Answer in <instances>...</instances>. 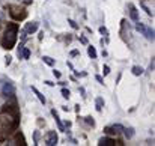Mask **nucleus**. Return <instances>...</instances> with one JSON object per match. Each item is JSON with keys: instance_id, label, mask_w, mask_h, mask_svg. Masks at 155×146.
Here are the masks:
<instances>
[{"instance_id": "f257e3e1", "label": "nucleus", "mask_w": 155, "mask_h": 146, "mask_svg": "<svg viewBox=\"0 0 155 146\" xmlns=\"http://www.w3.org/2000/svg\"><path fill=\"white\" fill-rule=\"evenodd\" d=\"M17 30H18L17 24H11V26H8V29H6V32H5V36H3V41H2L3 48H8V50L12 48V45L15 44Z\"/></svg>"}, {"instance_id": "f03ea898", "label": "nucleus", "mask_w": 155, "mask_h": 146, "mask_svg": "<svg viewBox=\"0 0 155 146\" xmlns=\"http://www.w3.org/2000/svg\"><path fill=\"white\" fill-rule=\"evenodd\" d=\"M11 15L14 20H23L26 18V11L24 9H20V8H15V6H11Z\"/></svg>"}, {"instance_id": "7ed1b4c3", "label": "nucleus", "mask_w": 155, "mask_h": 146, "mask_svg": "<svg viewBox=\"0 0 155 146\" xmlns=\"http://www.w3.org/2000/svg\"><path fill=\"white\" fill-rule=\"evenodd\" d=\"M2 95L3 97H14L15 95V88L11 83H5L2 88Z\"/></svg>"}, {"instance_id": "20e7f679", "label": "nucleus", "mask_w": 155, "mask_h": 146, "mask_svg": "<svg viewBox=\"0 0 155 146\" xmlns=\"http://www.w3.org/2000/svg\"><path fill=\"white\" fill-rule=\"evenodd\" d=\"M45 145H48V146L57 145V134H56L54 131H50V133L47 134V139H45Z\"/></svg>"}, {"instance_id": "39448f33", "label": "nucleus", "mask_w": 155, "mask_h": 146, "mask_svg": "<svg viewBox=\"0 0 155 146\" xmlns=\"http://www.w3.org/2000/svg\"><path fill=\"white\" fill-rule=\"evenodd\" d=\"M116 143L120 145V142H116V140L108 139V137H103V139H100V142H98V145L100 146H113V145H116Z\"/></svg>"}, {"instance_id": "423d86ee", "label": "nucleus", "mask_w": 155, "mask_h": 146, "mask_svg": "<svg viewBox=\"0 0 155 146\" xmlns=\"http://www.w3.org/2000/svg\"><path fill=\"white\" fill-rule=\"evenodd\" d=\"M26 33H33V32H36L38 30V23H27V26H26Z\"/></svg>"}, {"instance_id": "0eeeda50", "label": "nucleus", "mask_w": 155, "mask_h": 146, "mask_svg": "<svg viewBox=\"0 0 155 146\" xmlns=\"http://www.w3.org/2000/svg\"><path fill=\"white\" fill-rule=\"evenodd\" d=\"M149 41H154V29H149V27H145V30L142 32Z\"/></svg>"}, {"instance_id": "6e6552de", "label": "nucleus", "mask_w": 155, "mask_h": 146, "mask_svg": "<svg viewBox=\"0 0 155 146\" xmlns=\"http://www.w3.org/2000/svg\"><path fill=\"white\" fill-rule=\"evenodd\" d=\"M130 15H131V20H134V21H137V20H139L137 9H136V6H134V5H130Z\"/></svg>"}, {"instance_id": "1a4fd4ad", "label": "nucleus", "mask_w": 155, "mask_h": 146, "mask_svg": "<svg viewBox=\"0 0 155 146\" xmlns=\"http://www.w3.org/2000/svg\"><path fill=\"white\" fill-rule=\"evenodd\" d=\"M51 114L54 116V121H56V124H57V127H59V131H63V125H62V122H60V119H59V116H57L56 110H53Z\"/></svg>"}, {"instance_id": "9d476101", "label": "nucleus", "mask_w": 155, "mask_h": 146, "mask_svg": "<svg viewBox=\"0 0 155 146\" xmlns=\"http://www.w3.org/2000/svg\"><path fill=\"white\" fill-rule=\"evenodd\" d=\"M32 91L35 92V95L38 97V99L41 101V104H45V98H44V95H42V94H41V92H39V91H38L36 88H32Z\"/></svg>"}, {"instance_id": "9b49d317", "label": "nucleus", "mask_w": 155, "mask_h": 146, "mask_svg": "<svg viewBox=\"0 0 155 146\" xmlns=\"http://www.w3.org/2000/svg\"><path fill=\"white\" fill-rule=\"evenodd\" d=\"M124 131H125V137L127 139H131L133 136H134V128H124Z\"/></svg>"}, {"instance_id": "f8f14e48", "label": "nucleus", "mask_w": 155, "mask_h": 146, "mask_svg": "<svg viewBox=\"0 0 155 146\" xmlns=\"http://www.w3.org/2000/svg\"><path fill=\"white\" fill-rule=\"evenodd\" d=\"M20 57H23V59H29V57H30V50L23 48L21 50V53H20Z\"/></svg>"}, {"instance_id": "ddd939ff", "label": "nucleus", "mask_w": 155, "mask_h": 146, "mask_svg": "<svg viewBox=\"0 0 155 146\" xmlns=\"http://www.w3.org/2000/svg\"><path fill=\"white\" fill-rule=\"evenodd\" d=\"M133 74H134V75H142V74H143V68H140V66H133Z\"/></svg>"}, {"instance_id": "4468645a", "label": "nucleus", "mask_w": 155, "mask_h": 146, "mask_svg": "<svg viewBox=\"0 0 155 146\" xmlns=\"http://www.w3.org/2000/svg\"><path fill=\"white\" fill-rule=\"evenodd\" d=\"M111 128H113V131H114L116 134H117V133H122V131H124V127H122L120 124H114V125H113Z\"/></svg>"}, {"instance_id": "2eb2a0df", "label": "nucleus", "mask_w": 155, "mask_h": 146, "mask_svg": "<svg viewBox=\"0 0 155 146\" xmlns=\"http://www.w3.org/2000/svg\"><path fill=\"white\" fill-rule=\"evenodd\" d=\"M103 105H104V101H103V98H98L97 99V110H103Z\"/></svg>"}, {"instance_id": "dca6fc26", "label": "nucleus", "mask_w": 155, "mask_h": 146, "mask_svg": "<svg viewBox=\"0 0 155 146\" xmlns=\"http://www.w3.org/2000/svg\"><path fill=\"white\" fill-rule=\"evenodd\" d=\"M87 53H89V56H91L92 59H95V57H97V51H95L94 47H89V48H87Z\"/></svg>"}, {"instance_id": "f3484780", "label": "nucleus", "mask_w": 155, "mask_h": 146, "mask_svg": "<svg viewBox=\"0 0 155 146\" xmlns=\"http://www.w3.org/2000/svg\"><path fill=\"white\" fill-rule=\"evenodd\" d=\"M42 59H44V62H45L47 65H50V66H53V65H54V60H53L51 57H48V56H44Z\"/></svg>"}, {"instance_id": "a211bd4d", "label": "nucleus", "mask_w": 155, "mask_h": 146, "mask_svg": "<svg viewBox=\"0 0 155 146\" xmlns=\"http://www.w3.org/2000/svg\"><path fill=\"white\" fill-rule=\"evenodd\" d=\"M62 95H63V98H69V91H66V89H62Z\"/></svg>"}, {"instance_id": "6ab92c4d", "label": "nucleus", "mask_w": 155, "mask_h": 146, "mask_svg": "<svg viewBox=\"0 0 155 146\" xmlns=\"http://www.w3.org/2000/svg\"><path fill=\"white\" fill-rule=\"evenodd\" d=\"M86 124H89V125H92V127L95 125V122H94V119H92V118H86Z\"/></svg>"}, {"instance_id": "aec40b11", "label": "nucleus", "mask_w": 155, "mask_h": 146, "mask_svg": "<svg viewBox=\"0 0 155 146\" xmlns=\"http://www.w3.org/2000/svg\"><path fill=\"white\" fill-rule=\"evenodd\" d=\"M103 71H104V75H107V74H108V72H110V68H108V66H107V65H104Z\"/></svg>"}, {"instance_id": "412c9836", "label": "nucleus", "mask_w": 155, "mask_h": 146, "mask_svg": "<svg viewBox=\"0 0 155 146\" xmlns=\"http://www.w3.org/2000/svg\"><path fill=\"white\" fill-rule=\"evenodd\" d=\"M69 24H71V26H72L74 29H77V27H78V26L75 24V21H72V20H69Z\"/></svg>"}, {"instance_id": "4be33fe9", "label": "nucleus", "mask_w": 155, "mask_h": 146, "mask_svg": "<svg viewBox=\"0 0 155 146\" xmlns=\"http://www.w3.org/2000/svg\"><path fill=\"white\" fill-rule=\"evenodd\" d=\"M38 139H39V133L35 131V143H38Z\"/></svg>"}, {"instance_id": "5701e85b", "label": "nucleus", "mask_w": 155, "mask_h": 146, "mask_svg": "<svg viewBox=\"0 0 155 146\" xmlns=\"http://www.w3.org/2000/svg\"><path fill=\"white\" fill-rule=\"evenodd\" d=\"M100 32H101V33H103V35H107V33H108V32H107V29H105V27H101V29H100Z\"/></svg>"}, {"instance_id": "b1692460", "label": "nucleus", "mask_w": 155, "mask_h": 146, "mask_svg": "<svg viewBox=\"0 0 155 146\" xmlns=\"http://www.w3.org/2000/svg\"><path fill=\"white\" fill-rule=\"evenodd\" d=\"M53 74H54V77H57V78H59V77H60V72H59V71H54V72H53Z\"/></svg>"}, {"instance_id": "393cba45", "label": "nucleus", "mask_w": 155, "mask_h": 146, "mask_svg": "<svg viewBox=\"0 0 155 146\" xmlns=\"http://www.w3.org/2000/svg\"><path fill=\"white\" fill-rule=\"evenodd\" d=\"M3 20H5V14L0 11V21H3Z\"/></svg>"}, {"instance_id": "a878e982", "label": "nucleus", "mask_w": 155, "mask_h": 146, "mask_svg": "<svg viewBox=\"0 0 155 146\" xmlns=\"http://www.w3.org/2000/svg\"><path fill=\"white\" fill-rule=\"evenodd\" d=\"M97 81H100V83H101V85H104V83H103V78H101V77H100V75H97Z\"/></svg>"}, {"instance_id": "bb28decb", "label": "nucleus", "mask_w": 155, "mask_h": 146, "mask_svg": "<svg viewBox=\"0 0 155 146\" xmlns=\"http://www.w3.org/2000/svg\"><path fill=\"white\" fill-rule=\"evenodd\" d=\"M26 2V5H29V3H32V0H24Z\"/></svg>"}]
</instances>
